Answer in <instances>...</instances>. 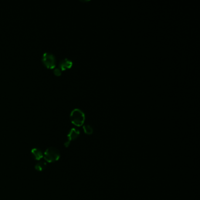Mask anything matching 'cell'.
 <instances>
[{"label": "cell", "instance_id": "6da1fadb", "mask_svg": "<svg viewBox=\"0 0 200 200\" xmlns=\"http://www.w3.org/2000/svg\"><path fill=\"white\" fill-rule=\"evenodd\" d=\"M59 151L55 147H50L45 150L44 154L45 161L48 163H53L58 161L60 158Z\"/></svg>", "mask_w": 200, "mask_h": 200}, {"label": "cell", "instance_id": "7a4b0ae2", "mask_svg": "<svg viewBox=\"0 0 200 200\" xmlns=\"http://www.w3.org/2000/svg\"><path fill=\"white\" fill-rule=\"evenodd\" d=\"M71 120L76 126H81L83 124L85 119V114L80 109H75L71 113Z\"/></svg>", "mask_w": 200, "mask_h": 200}, {"label": "cell", "instance_id": "3957f363", "mask_svg": "<svg viewBox=\"0 0 200 200\" xmlns=\"http://www.w3.org/2000/svg\"><path fill=\"white\" fill-rule=\"evenodd\" d=\"M42 62L48 68H53L56 64L55 57L50 52H45L42 56Z\"/></svg>", "mask_w": 200, "mask_h": 200}, {"label": "cell", "instance_id": "277c9868", "mask_svg": "<svg viewBox=\"0 0 200 200\" xmlns=\"http://www.w3.org/2000/svg\"><path fill=\"white\" fill-rule=\"evenodd\" d=\"M79 131L75 129H72L70 131V132L69 133V134L67 136V141L65 143V146L66 147H68L70 144V143L74 140L75 139H76L79 136Z\"/></svg>", "mask_w": 200, "mask_h": 200}, {"label": "cell", "instance_id": "5b68a950", "mask_svg": "<svg viewBox=\"0 0 200 200\" xmlns=\"http://www.w3.org/2000/svg\"><path fill=\"white\" fill-rule=\"evenodd\" d=\"M31 154L32 157L36 160H40L44 157L42 151L37 148H34L31 150Z\"/></svg>", "mask_w": 200, "mask_h": 200}, {"label": "cell", "instance_id": "8992f818", "mask_svg": "<svg viewBox=\"0 0 200 200\" xmlns=\"http://www.w3.org/2000/svg\"><path fill=\"white\" fill-rule=\"evenodd\" d=\"M72 65V62L71 61L68 60V59H65L59 62V66L61 70L64 71L66 69H68V68H69L70 67H71Z\"/></svg>", "mask_w": 200, "mask_h": 200}, {"label": "cell", "instance_id": "52a82bcc", "mask_svg": "<svg viewBox=\"0 0 200 200\" xmlns=\"http://www.w3.org/2000/svg\"><path fill=\"white\" fill-rule=\"evenodd\" d=\"M47 162L45 161H39L35 166V170L38 171H42L47 167Z\"/></svg>", "mask_w": 200, "mask_h": 200}, {"label": "cell", "instance_id": "ba28073f", "mask_svg": "<svg viewBox=\"0 0 200 200\" xmlns=\"http://www.w3.org/2000/svg\"><path fill=\"white\" fill-rule=\"evenodd\" d=\"M83 129L85 133L88 135H91L93 133V129L89 125H86L83 126Z\"/></svg>", "mask_w": 200, "mask_h": 200}, {"label": "cell", "instance_id": "9c48e42d", "mask_svg": "<svg viewBox=\"0 0 200 200\" xmlns=\"http://www.w3.org/2000/svg\"><path fill=\"white\" fill-rule=\"evenodd\" d=\"M54 73L55 74V75H60L61 74V71L59 69H56L54 71Z\"/></svg>", "mask_w": 200, "mask_h": 200}]
</instances>
